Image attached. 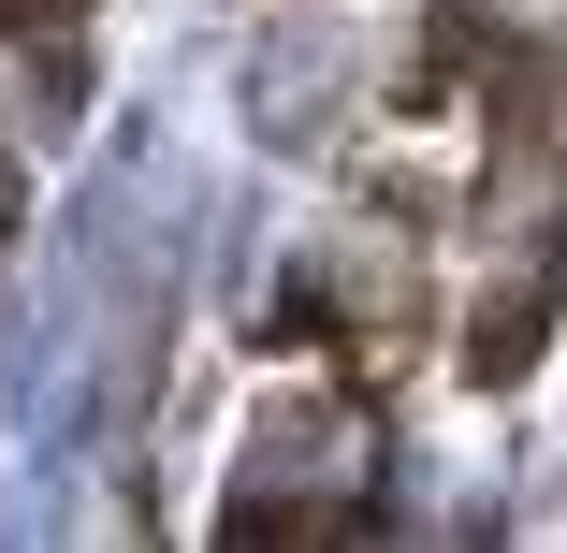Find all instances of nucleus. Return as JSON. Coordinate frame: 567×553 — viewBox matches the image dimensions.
<instances>
[{
  "instance_id": "nucleus-1",
  "label": "nucleus",
  "mask_w": 567,
  "mask_h": 553,
  "mask_svg": "<svg viewBox=\"0 0 567 553\" xmlns=\"http://www.w3.org/2000/svg\"><path fill=\"white\" fill-rule=\"evenodd\" d=\"M0 16H16V30H30V16H44V30H59V16H73V0H0Z\"/></svg>"
}]
</instances>
